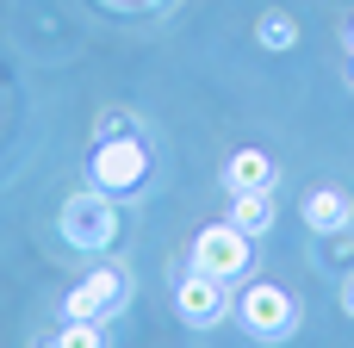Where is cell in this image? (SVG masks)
I'll return each mask as SVG.
<instances>
[{
  "instance_id": "obj_1",
  "label": "cell",
  "mask_w": 354,
  "mask_h": 348,
  "mask_svg": "<svg viewBox=\"0 0 354 348\" xmlns=\"http://www.w3.org/2000/svg\"><path fill=\"white\" fill-rule=\"evenodd\" d=\"M87 174H93V187L100 193H143L149 187V143H143V131H118V137H100L93 143V162H87Z\"/></svg>"
},
{
  "instance_id": "obj_2",
  "label": "cell",
  "mask_w": 354,
  "mask_h": 348,
  "mask_svg": "<svg viewBox=\"0 0 354 348\" xmlns=\"http://www.w3.org/2000/svg\"><path fill=\"white\" fill-rule=\"evenodd\" d=\"M56 224H62V243H68V249H81V255H106L112 237H118V205H112V193L87 187V193H68V199H62Z\"/></svg>"
},
{
  "instance_id": "obj_3",
  "label": "cell",
  "mask_w": 354,
  "mask_h": 348,
  "mask_svg": "<svg viewBox=\"0 0 354 348\" xmlns=\"http://www.w3.org/2000/svg\"><path fill=\"white\" fill-rule=\"evenodd\" d=\"M236 318H243V330H249L255 342H286V336L299 330V299H292L280 280H255V286H243Z\"/></svg>"
},
{
  "instance_id": "obj_4",
  "label": "cell",
  "mask_w": 354,
  "mask_h": 348,
  "mask_svg": "<svg viewBox=\"0 0 354 348\" xmlns=\"http://www.w3.org/2000/svg\"><path fill=\"white\" fill-rule=\"evenodd\" d=\"M193 268H205V274H218V280H243L249 268H255V237H243L230 218L224 224H205L199 237H193Z\"/></svg>"
},
{
  "instance_id": "obj_5",
  "label": "cell",
  "mask_w": 354,
  "mask_h": 348,
  "mask_svg": "<svg viewBox=\"0 0 354 348\" xmlns=\"http://www.w3.org/2000/svg\"><path fill=\"white\" fill-rule=\"evenodd\" d=\"M124 299H131V274L124 268H93L68 299H62V318H81V324H106V318H118L124 311Z\"/></svg>"
},
{
  "instance_id": "obj_6",
  "label": "cell",
  "mask_w": 354,
  "mask_h": 348,
  "mask_svg": "<svg viewBox=\"0 0 354 348\" xmlns=\"http://www.w3.org/2000/svg\"><path fill=\"white\" fill-rule=\"evenodd\" d=\"M174 311H180L193 330H212V324L230 311V280H218V274H205V268H187L180 286H174Z\"/></svg>"
},
{
  "instance_id": "obj_7",
  "label": "cell",
  "mask_w": 354,
  "mask_h": 348,
  "mask_svg": "<svg viewBox=\"0 0 354 348\" xmlns=\"http://www.w3.org/2000/svg\"><path fill=\"white\" fill-rule=\"evenodd\" d=\"M305 224H311L317 237H342L354 224V199L342 187H311V193H305Z\"/></svg>"
},
{
  "instance_id": "obj_8",
  "label": "cell",
  "mask_w": 354,
  "mask_h": 348,
  "mask_svg": "<svg viewBox=\"0 0 354 348\" xmlns=\"http://www.w3.org/2000/svg\"><path fill=\"white\" fill-rule=\"evenodd\" d=\"M224 187H230V193H268V187H274L268 149H236V156L224 162Z\"/></svg>"
},
{
  "instance_id": "obj_9",
  "label": "cell",
  "mask_w": 354,
  "mask_h": 348,
  "mask_svg": "<svg viewBox=\"0 0 354 348\" xmlns=\"http://www.w3.org/2000/svg\"><path fill=\"white\" fill-rule=\"evenodd\" d=\"M230 224H236L243 237H261V230L274 224V187H268V193H230Z\"/></svg>"
},
{
  "instance_id": "obj_10",
  "label": "cell",
  "mask_w": 354,
  "mask_h": 348,
  "mask_svg": "<svg viewBox=\"0 0 354 348\" xmlns=\"http://www.w3.org/2000/svg\"><path fill=\"white\" fill-rule=\"evenodd\" d=\"M255 37H261V50H292V44H299V19H292V12H261Z\"/></svg>"
},
{
  "instance_id": "obj_11",
  "label": "cell",
  "mask_w": 354,
  "mask_h": 348,
  "mask_svg": "<svg viewBox=\"0 0 354 348\" xmlns=\"http://www.w3.org/2000/svg\"><path fill=\"white\" fill-rule=\"evenodd\" d=\"M44 348H106V330H100V324L68 318V324H62V336H56V342H44Z\"/></svg>"
},
{
  "instance_id": "obj_12",
  "label": "cell",
  "mask_w": 354,
  "mask_h": 348,
  "mask_svg": "<svg viewBox=\"0 0 354 348\" xmlns=\"http://www.w3.org/2000/svg\"><path fill=\"white\" fill-rule=\"evenodd\" d=\"M342 311H348V318H354V274H348V280H342Z\"/></svg>"
},
{
  "instance_id": "obj_13",
  "label": "cell",
  "mask_w": 354,
  "mask_h": 348,
  "mask_svg": "<svg viewBox=\"0 0 354 348\" xmlns=\"http://www.w3.org/2000/svg\"><path fill=\"white\" fill-rule=\"evenodd\" d=\"M348 44H354V31H348Z\"/></svg>"
},
{
  "instance_id": "obj_14",
  "label": "cell",
  "mask_w": 354,
  "mask_h": 348,
  "mask_svg": "<svg viewBox=\"0 0 354 348\" xmlns=\"http://www.w3.org/2000/svg\"><path fill=\"white\" fill-rule=\"evenodd\" d=\"M348 81H354V68H348Z\"/></svg>"
}]
</instances>
